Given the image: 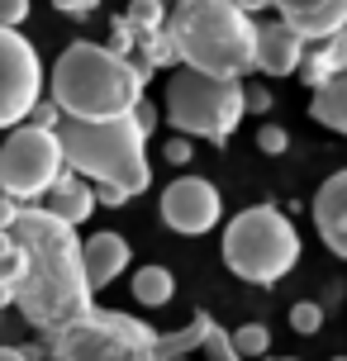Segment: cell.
I'll return each mask as SVG.
<instances>
[{
  "mask_svg": "<svg viewBox=\"0 0 347 361\" xmlns=\"http://www.w3.org/2000/svg\"><path fill=\"white\" fill-rule=\"evenodd\" d=\"M0 233L19 252V281L10 305L24 314V324H34L43 338H53L95 309L86 267H81V238L72 224L53 219L43 204H19Z\"/></svg>",
  "mask_w": 347,
  "mask_h": 361,
  "instance_id": "obj_1",
  "label": "cell"
},
{
  "mask_svg": "<svg viewBox=\"0 0 347 361\" xmlns=\"http://www.w3.org/2000/svg\"><path fill=\"white\" fill-rule=\"evenodd\" d=\"M147 81L128 57L110 53L105 43L76 38L67 43L53 62V81H48V100L57 105L62 119H81V124H100V119H119L147 95Z\"/></svg>",
  "mask_w": 347,
  "mask_h": 361,
  "instance_id": "obj_2",
  "label": "cell"
},
{
  "mask_svg": "<svg viewBox=\"0 0 347 361\" xmlns=\"http://www.w3.org/2000/svg\"><path fill=\"white\" fill-rule=\"evenodd\" d=\"M166 34L176 48V67L229 81H243V72H252L257 19L243 15L233 0H176L166 10Z\"/></svg>",
  "mask_w": 347,
  "mask_h": 361,
  "instance_id": "obj_3",
  "label": "cell"
},
{
  "mask_svg": "<svg viewBox=\"0 0 347 361\" xmlns=\"http://www.w3.org/2000/svg\"><path fill=\"white\" fill-rule=\"evenodd\" d=\"M62 143V162L67 171L86 176L91 185H114L128 200L143 195L152 185V166H147V138L133 124V109L119 119H100V124H81V119H62L53 128Z\"/></svg>",
  "mask_w": 347,
  "mask_h": 361,
  "instance_id": "obj_4",
  "label": "cell"
},
{
  "mask_svg": "<svg viewBox=\"0 0 347 361\" xmlns=\"http://www.w3.org/2000/svg\"><path fill=\"white\" fill-rule=\"evenodd\" d=\"M300 262V233L281 204L238 209L224 228V267L248 286H281Z\"/></svg>",
  "mask_w": 347,
  "mask_h": 361,
  "instance_id": "obj_5",
  "label": "cell"
},
{
  "mask_svg": "<svg viewBox=\"0 0 347 361\" xmlns=\"http://www.w3.org/2000/svg\"><path fill=\"white\" fill-rule=\"evenodd\" d=\"M157 109L181 138H205V143H229L233 128L243 124V114H248L243 81L205 76V72H190V67H176L166 76V100Z\"/></svg>",
  "mask_w": 347,
  "mask_h": 361,
  "instance_id": "obj_6",
  "label": "cell"
},
{
  "mask_svg": "<svg viewBox=\"0 0 347 361\" xmlns=\"http://www.w3.org/2000/svg\"><path fill=\"white\" fill-rule=\"evenodd\" d=\"M53 361H157V328L114 309H91L48 338Z\"/></svg>",
  "mask_w": 347,
  "mask_h": 361,
  "instance_id": "obj_7",
  "label": "cell"
},
{
  "mask_svg": "<svg viewBox=\"0 0 347 361\" xmlns=\"http://www.w3.org/2000/svg\"><path fill=\"white\" fill-rule=\"evenodd\" d=\"M62 171L67 162H62V143L53 128L15 124L10 138L0 143V195L15 204H38Z\"/></svg>",
  "mask_w": 347,
  "mask_h": 361,
  "instance_id": "obj_8",
  "label": "cell"
},
{
  "mask_svg": "<svg viewBox=\"0 0 347 361\" xmlns=\"http://www.w3.org/2000/svg\"><path fill=\"white\" fill-rule=\"evenodd\" d=\"M38 100H43L38 48L19 29H0V128L24 124Z\"/></svg>",
  "mask_w": 347,
  "mask_h": 361,
  "instance_id": "obj_9",
  "label": "cell"
},
{
  "mask_svg": "<svg viewBox=\"0 0 347 361\" xmlns=\"http://www.w3.org/2000/svg\"><path fill=\"white\" fill-rule=\"evenodd\" d=\"M224 219L219 185L205 176H176L162 190V224L181 238H200Z\"/></svg>",
  "mask_w": 347,
  "mask_h": 361,
  "instance_id": "obj_10",
  "label": "cell"
},
{
  "mask_svg": "<svg viewBox=\"0 0 347 361\" xmlns=\"http://www.w3.org/2000/svg\"><path fill=\"white\" fill-rule=\"evenodd\" d=\"M281 10V24L295 29L305 43H324V38L347 29V0H272Z\"/></svg>",
  "mask_w": 347,
  "mask_h": 361,
  "instance_id": "obj_11",
  "label": "cell"
},
{
  "mask_svg": "<svg viewBox=\"0 0 347 361\" xmlns=\"http://www.w3.org/2000/svg\"><path fill=\"white\" fill-rule=\"evenodd\" d=\"M305 38L286 29L281 19H267L257 24V38H252V72H267V76H291L300 72V57H305Z\"/></svg>",
  "mask_w": 347,
  "mask_h": 361,
  "instance_id": "obj_12",
  "label": "cell"
},
{
  "mask_svg": "<svg viewBox=\"0 0 347 361\" xmlns=\"http://www.w3.org/2000/svg\"><path fill=\"white\" fill-rule=\"evenodd\" d=\"M310 209H314L319 243H324L333 257H343V262H347V166H343V171H333V176L319 185V195H314Z\"/></svg>",
  "mask_w": 347,
  "mask_h": 361,
  "instance_id": "obj_13",
  "label": "cell"
},
{
  "mask_svg": "<svg viewBox=\"0 0 347 361\" xmlns=\"http://www.w3.org/2000/svg\"><path fill=\"white\" fill-rule=\"evenodd\" d=\"M128 262H133V252H128V243L119 233H91L86 243H81V267H86L91 295L105 290V286H114V281L128 271Z\"/></svg>",
  "mask_w": 347,
  "mask_h": 361,
  "instance_id": "obj_14",
  "label": "cell"
},
{
  "mask_svg": "<svg viewBox=\"0 0 347 361\" xmlns=\"http://www.w3.org/2000/svg\"><path fill=\"white\" fill-rule=\"evenodd\" d=\"M43 209L53 219H62V224H86L91 219V209H95V190H91V180L86 176H76V171H62V176L53 180V190L38 200Z\"/></svg>",
  "mask_w": 347,
  "mask_h": 361,
  "instance_id": "obj_15",
  "label": "cell"
},
{
  "mask_svg": "<svg viewBox=\"0 0 347 361\" xmlns=\"http://www.w3.org/2000/svg\"><path fill=\"white\" fill-rule=\"evenodd\" d=\"M338 72H347V29L343 34H333V38H324V43H310L305 48V57H300V81L310 90H319V86H329Z\"/></svg>",
  "mask_w": 347,
  "mask_h": 361,
  "instance_id": "obj_16",
  "label": "cell"
},
{
  "mask_svg": "<svg viewBox=\"0 0 347 361\" xmlns=\"http://www.w3.org/2000/svg\"><path fill=\"white\" fill-rule=\"evenodd\" d=\"M310 114H314V124L333 128V133H347V72H338L329 86L314 90Z\"/></svg>",
  "mask_w": 347,
  "mask_h": 361,
  "instance_id": "obj_17",
  "label": "cell"
},
{
  "mask_svg": "<svg viewBox=\"0 0 347 361\" xmlns=\"http://www.w3.org/2000/svg\"><path fill=\"white\" fill-rule=\"evenodd\" d=\"M176 295V276L166 267H138L133 271V300L143 309H157V305H171Z\"/></svg>",
  "mask_w": 347,
  "mask_h": 361,
  "instance_id": "obj_18",
  "label": "cell"
},
{
  "mask_svg": "<svg viewBox=\"0 0 347 361\" xmlns=\"http://www.w3.org/2000/svg\"><path fill=\"white\" fill-rule=\"evenodd\" d=\"M190 324H195V338H200L195 347H205V357H209V361H243L233 352V338H229V333H224L205 309H195V319H190Z\"/></svg>",
  "mask_w": 347,
  "mask_h": 361,
  "instance_id": "obj_19",
  "label": "cell"
},
{
  "mask_svg": "<svg viewBox=\"0 0 347 361\" xmlns=\"http://www.w3.org/2000/svg\"><path fill=\"white\" fill-rule=\"evenodd\" d=\"M124 19L138 29V34H152V29H162V24H166V0H128Z\"/></svg>",
  "mask_w": 347,
  "mask_h": 361,
  "instance_id": "obj_20",
  "label": "cell"
},
{
  "mask_svg": "<svg viewBox=\"0 0 347 361\" xmlns=\"http://www.w3.org/2000/svg\"><path fill=\"white\" fill-rule=\"evenodd\" d=\"M229 338H233L238 357H267V352H272V333H267V324H243V328H233Z\"/></svg>",
  "mask_w": 347,
  "mask_h": 361,
  "instance_id": "obj_21",
  "label": "cell"
},
{
  "mask_svg": "<svg viewBox=\"0 0 347 361\" xmlns=\"http://www.w3.org/2000/svg\"><path fill=\"white\" fill-rule=\"evenodd\" d=\"M15 281H19V252H15V243L0 233V314H5L10 295H15Z\"/></svg>",
  "mask_w": 347,
  "mask_h": 361,
  "instance_id": "obj_22",
  "label": "cell"
},
{
  "mask_svg": "<svg viewBox=\"0 0 347 361\" xmlns=\"http://www.w3.org/2000/svg\"><path fill=\"white\" fill-rule=\"evenodd\" d=\"M291 328L305 333V338H314V333L324 328V305H319V300H300V305L291 309Z\"/></svg>",
  "mask_w": 347,
  "mask_h": 361,
  "instance_id": "obj_23",
  "label": "cell"
},
{
  "mask_svg": "<svg viewBox=\"0 0 347 361\" xmlns=\"http://www.w3.org/2000/svg\"><path fill=\"white\" fill-rule=\"evenodd\" d=\"M257 147H262L267 157H281V152L291 147V133H286V128H276V124H262V128H257Z\"/></svg>",
  "mask_w": 347,
  "mask_h": 361,
  "instance_id": "obj_24",
  "label": "cell"
},
{
  "mask_svg": "<svg viewBox=\"0 0 347 361\" xmlns=\"http://www.w3.org/2000/svg\"><path fill=\"white\" fill-rule=\"evenodd\" d=\"M110 53H119V57H128L133 53V24H128L124 15H114V24H110V43H105Z\"/></svg>",
  "mask_w": 347,
  "mask_h": 361,
  "instance_id": "obj_25",
  "label": "cell"
},
{
  "mask_svg": "<svg viewBox=\"0 0 347 361\" xmlns=\"http://www.w3.org/2000/svg\"><path fill=\"white\" fill-rule=\"evenodd\" d=\"M133 124L143 128V138H152V133H157V124H162V109H157V105L143 95V100L133 105Z\"/></svg>",
  "mask_w": 347,
  "mask_h": 361,
  "instance_id": "obj_26",
  "label": "cell"
},
{
  "mask_svg": "<svg viewBox=\"0 0 347 361\" xmlns=\"http://www.w3.org/2000/svg\"><path fill=\"white\" fill-rule=\"evenodd\" d=\"M29 19V0H0V29H19Z\"/></svg>",
  "mask_w": 347,
  "mask_h": 361,
  "instance_id": "obj_27",
  "label": "cell"
},
{
  "mask_svg": "<svg viewBox=\"0 0 347 361\" xmlns=\"http://www.w3.org/2000/svg\"><path fill=\"white\" fill-rule=\"evenodd\" d=\"M24 124H34V128H57V124H62V114H57L53 100H38V105L29 109V119H24Z\"/></svg>",
  "mask_w": 347,
  "mask_h": 361,
  "instance_id": "obj_28",
  "label": "cell"
},
{
  "mask_svg": "<svg viewBox=\"0 0 347 361\" xmlns=\"http://www.w3.org/2000/svg\"><path fill=\"white\" fill-rule=\"evenodd\" d=\"M243 105H248V114H267V109H272V90L267 86H243Z\"/></svg>",
  "mask_w": 347,
  "mask_h": 361,
  "instance_id": "obj_29",
  "label": "cell"
},
{
  "mask_svg": "<svg viewBox=\"0 0 347 361\" xmlns=\"http://www.w3.org/2000/svg\"><path fill=\"white\" fill-rule=\"evenodd\" d=\"M95 5L100 0H53V10H62V15H72V19H91Z\"/></svg>",
  "mask_w": 347,
  "mask_h": 361,
  "instance_id": "obj_30",
  "label": "cell"
},
{
  "mask_svg": "<svg viewBox=\"0 0 347 361\" xmlns=\"http://www.w3.org/2000/svg\"><path fill=\"white\" fill-rule=\"evenodd\" d=\"M190 152H195L190 138H181V133H176V138H166V162H171V166H185V162H190Z\"/></svg>",
  "mask_w": 347,
  "mask_h": 361,
  "instance_id": "obj_31",
  "label": "cell"
},
{
  "mask_svg": "<svg viewBox=\"0 0 347 361\" xmlns=\"http://www.w3.org/2000/svg\"><path fill=\"white\" fill-rule=\"evenodd\" d=\"M95 190V204H105V209H119V204H128L124 190H114V185H91Z\"/></svg>",
  "mask_w": 347,
  "mask_h": 361,
  "instance_id": "obj_32",
  "label": "cell"
},
{
  "mask_svg": "<svg viewBox=\"0 0 347 361\" xmlns=\"http://www.w3.org/2000/svg\"><path fill=\"white\" fill-rule=\"evenodd\" d=\"M238 10H243V15H262V10H267V5H272V0H233Z\"/></svg>",
  "mask_w": 347,
  "mask_h": 361,
  "instance_id": "obj_33",
  "label": "cell"
},
{
  "mask_svg": "<svg viewBox=\"0 0 347 361\" xmlns=\"http://www.w3.org/2000/svg\"><path fill=\"white\" fill-rule=\"evenodd\" d=\"M0 361H29V357H24L19 347H0Z\"/></svg>",
  "mask_w": 347,
  "mask_h": 361,
  "instance_id": "obj_34",
  "label": "cell"
},
{
  "mask_svg": "<svg viewBox=\"0 0 347 361\" xmlns=\"http://www.w3.org/2000/svg\"><path fill=\"white\" fill-rule=\"evenodd\" d=\"M262 361H300V357H262Z\"/></svg>",
  "mask_w": 347,
  "mask_h": 361,
  "instance_id": "obj_35",
  "label": "cell"
},
{
  "mask_svg": "<svg viewBox=\"0 0 347 361\" xmlns=\"http://www.w3.org/2000/svg\"><path fill=\"white\" fill-rule=\"evenodd\" d=\"M166 361H190V357H166Z\"/></svg>",
  "mask_w": 347,
  "mask_h": 361,
  "instance_id": "obj_36",
  "label": "cell"
},
{
  "mask_svg": "<svg viewBox=\"0 0 347 361\" xmlns=\"http://www.w3.org/2000/svg\"><path fill=\"white\" fill-rule=\"evenodd\" d=\"M333 361H347V357H333Z\"/></svg>",
  "mask_w": 347,
  "mask_h": 361,
  "instance_id": "obj_37",
  "label": "cell"
}]
</instances>
